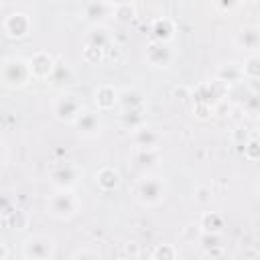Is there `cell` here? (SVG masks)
Segmentation results:
<instances>
[{
  "label": "cell",
  "instance_id": "6da1fadb",
  "mask_svg": "<svg viewBox=\"0 0 260 260\" xmlns=\"http://www.w3.org/2000/svg\"><path fill=\"white\" fill-rule=\"evenodd\" d=\"M79 209H81V201L73 193V189H57L47 199V213L61 221L75 217L79 213Z\"/></svg>",
  "mask_w": 260,
  "mask_h": 260
},
{
  "label": "cell",
  "instance_id": "7a4b0ae2",
  "mask_svg": "<svg viewBox=\"0 0 260 260\" xmlns=\"http://www.w3.org/2000/svg\"><path fill=\"white\" fill-rule=\"evenodd\" d=\"M32 79L28 61L22 57H6L0 61V83L10 89H20Z\"/></svg>",
  "mask_w": 260,
  "mask_h": 260
},
{
  "label": "cell",
  "instance_id": "3957f363",
  "mask_svg": "<svg viewBox=\"0 0 260 260\" xmlns=\"http://www.w3.org/2000/svg\"><path fill=\"white\" fill-rule=\"evenodd\" d=\"M134 197L142 207H156L167 197V183L158 175H146L136 183Z\"/></svg>",
  "mask_w": 260,
  "mask_h": 260
},
{
  "label": "cell",
  "instance_id": "277c9868",
  "mask_svg": "<svg viewBox=\"0 0 260 260\" xmlns=\"http://www.w3.org/2000/svg\"><path fill=\"white\" fill-rule=\"evenodd\" d=\"M57 244L47 234H32L22 242V256L26 260H53Z\"/></svg>",
  "mask_w": 260,
  "mask_h": 260
},
{
  "label": "cell",
  "instance_id": "5b68a950",
  "mask_svg": "<svg viewBox=\"0 0 260 260\" xmlns=\"http://www.w3.org/2000/svg\"><path fill=\"white\" fill-rule=\"evenodd\" d=\"M81 110H83V104H81V100L77 95L63 93L53 104V118L57 122H61V124H73L75 118L81 114Z\"/></svg>",
  "mask_w": 260,
  "mask_h": 260
},
{
  "label": "cell",
  "instance_id": "8992f818",
  "mask_svg": "<svg viewBox=\"0 0 260 260\" xmlns=\"http://www.w3.org/2000/svg\"><path fill=\"white\" fill-rule=\"evenodd\" d=\"M144 61L152 69H167L175 61V51L171 49L169 43H160V41L150 39V43L144 49Z\"/></svg>",
  "mask_w": 260,
  "mask_h": 260
},
{
  "label": "cell",
  "instance_id": "52a82bcc",
  "mask_svg": "<svg viewBox=\"0 0 260 260\" xmlns=\"http://www.w3.org/2000/svg\"><path fill=\"white\" fill-rule=\"evenodd\" d=\"M81 179V169L75 162H61L51 169L49 181L55 189H73Z\"/></svg>",
  "mask_w": 260,
  "mask_h": 260
},
{
  "label": "cell",
  "instance_id": "ba28073f",
  "mask_svg": "<svg viewBox=\"0 0 260 260\" xmlns=\"http://www.w3.org/2000/svg\"><path fill=\"white\" fill-rule=\"evenodd\" d=\"M228 87L225 83H221L219 79H211V81H203L197 85L195 91H191V98L199 104H207V106H215L217 102H221L223 98H228Z\"/></svg>",
  "mask_w": 260,
  "mask_h": 260
},
{
  "label": "cell",
  "instance_id": "9c48e42d",
  "mask_svg": "<svg viewBox=\"0 0 260 260\" xmlns=\"http://www.w3.org/2000/svg\"><path fill=\"white\" fill-rule=\"evenodd\" d=\"M30 28H32V20H30V16L26 12H10L2 20V30L12 41L26 39L30 35Z\"/></svg>",
  "mask_w": 260,
  "mask_h": 260
},
{
  "label": "cell",
  "instance_id": "30bf717a",
  "mask_svg": "<svg viewBox=\"0 0 260 260\" xmlns=\"http://www.w3.org/2000/svg\"><path fill=\"white\" fill-rule=\"evenodd\" d=\"M73 126H75V130H77L79 136H83V138H95V136L102 134L104 120L100 116V110L95 112V110H85L83 108L81 114L75 118Z\"/></svg>",
  "mask_w": 260,
  "mask_h": 260
},
{
  "label": "cell",
  "instance_id": "8fae6325",
  "mask_svg": "<svg viewBox=\"0 0 260 260\" xmlns=\"http://www.w3.org/2000/svg\"><path fill=\"white\" fill-rule=\"evenodd\" d=\"M26 61H28V69H30L32 79H49L53 69H55V65H57L55 57L51 53H47V51H37Z\"/></svg>",
  "mask_w": 260,
  "mask_h": 260
},
{
  "label": "cell",
  "instance_id": "7c38bea8",
  "mask_svg": "<svg viewBox=\"0 0 260 260\" xmlns=\"http://www.w3.org/2000/svg\"><path fill=\"white\" fill-rule=\"evenodd\" d=\"M177 35V24L173 18L169 16H160L154 18L150 24V39L152 41H160V43H171Z\"/></svg>",
  "mask_w": 260,
  "mask_h": 260
},
{
  "label": "cell",
  "instance_id": "4fadbf2b",
  "mask_svg": "<svg viewBox=\"0 0 260 260\" xmlns=\"http://www.w3.org/2000/svg\"><path fill=\"white\" fill-rule=\"evenodd\" d=\"M118 91H120V89H116V87L110 85V83L98 85L95 91H93V104H95V108H98L100 112H108V110H112L114 106H118Z\"/></svg>",
  "mask_w": 260,
  "mask_h": 260
},
{
  "label": "cell",
  "instance_id": "5bb4252c",
  "mask_svg": "<svg viewBox=\"0 0 260 260\" xmlns=\"http://www.w3.org/2000/svg\"><path fill=\"white\" fill-rule=\"evenodd\" d=\"M122 183V177H120V171L116 167H102L98 173H95V185L100 187V191L104 193H110V191H116Z\"/></svg>",
  "mask_w": 260,
  "mask_h": 260
},
{
  "label": "cell",
  "instance_id": "9a60e30c",
  "mask_svg": "<svg viewBox=\"0 0 260 260\" xmlns=\"http://www.w3.org/2000/svg\"><path fill=\"white\" fill-rule=\"evenodd\" d=\"M114 43L110 30L104 26V24H91L89 30L85 32L83 37V45H91V47H98V49H108L110 45Z\"/></svg>",
  "mask_w": 260,
  "mask_h": 260
},
{
  "label": "cell",
  "instance_id": "2e32d148",
  "mask_svg": "<svg viewBox=\"0 0 260 260\" xmlns=\"http://www.w3.org/2000/svg\"><path fill=\"white\" fill-rule=\"evenodd\" d=\"M132 140H134L136 148H156L160 142V134L154 128L142 124L140 128L132 130Z\"/></svg>",
  "mask_w": 260,
  "mask_h": 260
},
{
  "label": "cell",
  "instance_id": "e0dca14e",
  "mask_svg": "<svg viewBox=\"0 0 260 260\" xmlns=\"http://www.w3.org/2000/svg\"><path fill=\"white\" fill-rule=\"evenodd\" d=\"M110 14H112V4L108 0H89L83 6V18L91 20L93 24H100V20H104Z\"/></svg>",
  "mask_w": 260,
  "mask_h": 260
},
{
  "label": "cell",
  "instance_id": "ac0fdd59",
  "mask_svg": "<svg viewBox=\"0 0 260 260\" xmlns=\"http://www.w3.org/2000/svg\"><path fill=\"white\" fill-rule=\"evenodd\" d=\"M118 104L122 106V110H138V108H146V98L140 89L126 87L118 91Z\"/></svg>",
  "mask_w": 260,
  "mask_h": 260
},
{
  "label": "cell",
  "instance_id": "d6986e66",
  "mask_svg": "<svg viewBox=\"0 0 260 260\" xmlns=\"http://www.w3.org/2000/svg\"><path fill=\"white\" fill-rule=\"evenodd\" d=\"M197 225L201 234H221L225 228V219L219 211H203Z\"/></svg>",
  "mask_w": 260,
  "mask_h": 260
},
{
  "label": "cell",
  "instance_id": "ffe728a7",
  "mask_svg": "<svg viewBox=\"0 0 260 260\" xmlns=\"http://www.w3.org/2000/svg\"><path fill=\"white\" fill-rule=\"evenodd\" d=\"M236 45L248 53H256L258 47H260V32L256 26H248V28H242L236 37Z\"/></svg>",
  "mask_w": 260,
  "mask_h": 260
},
{
  "label": "cell",
  "instance_id": "44dd1931",
  "mask_svg": "<svg viewBox=\"0 0 260 260\" xmlns=\"http://www.w3.org/2000/svg\"><path fill=\"white\" fill-rule=\"evenodd\" d=\"M215 79H219V81H221V83H225V85L242 83V79H244L242 65H236V63L219 65V69H217V73H215Z\"/></svg>",
  "mask_w": 260,
  "mask_h": 260
},
{
  "label": "cell",
  "instance_id": "7402d4cb",
  "mask_svg": "<svg viewBox=\"0 0 260 260\" xmlns=\"http://www.w3.org/2000/svg\"><path fill=\"white\" fill-rule=\"evenodd\" d=\"M4 223H6V228H10V230H26L28 228V223H30V217H28V213L26 211H22L20 207H12L10 211H6L4 215Z\"/></svg>",
  "mask_w": 260,
  "mask_h": 260
},
{
  "label": "cell",
  "instance_id": "603a6c76",
  "mask_svg": "<svg viewBox=\"0 0 260 260\" xmlns=\"http://www.w3.org/2000/svg\"><path fill=\"white\" fill-rule=\"evenodd\" d=\"M197 242L203 246L205 254H207V256H211V258H217V256H221V254H223L221 234H201Z\"/></svg>",
  "mask_w": 260,
  "mask_h": 260
},
{
  "label": "cell",
  "instance_id": "cb8c5ba5",
  "mask_svg": "<svg viewBox=\"0 0 260 260\" xmlns=\"http://www.w3.org/2000/svg\"><path fill=\"white\" fill-rule=\"evenodd\" d=\"M144 110H146V108H138V110H122L120 124H122L126 130H130V132L136 130V128H140L142 124H146Z\"/></svg>",
  "mask_w": 260,
  "mask_h": 260
},
{
  "label": "cell",
  "instance_id": "d4e9b609",
  "mask_svg": "<svg viewBox=\"0 0 260 260\" xmlns=\"http://www.w3.org/2000/svg\"><path fill=\"white\" fill-rule=\"evenodd\" d=\"M116 22L120 24H130L136 16V8H134V2H128V4H118V6H112V14H110Z\"/></svg>",
  "mask_w": 260,
  "mask_h": 260
},
{
  "label": "cell",
  "instance_id": "484cf974",
  "mask_svg": "<svg viewBox=\"0 0 260 260\" xmlns=\"http://www.w3.org/2000/svg\"><path fill=\"white\" fill-rule=\"evenodd\" d=\"M242 73L246 79H260V57L256 53H250L242 65Z\"/></svg>",
  "mask_w": 260,
  "mask_h": 260
},
{
  "label": "cell",
  "instance_id": "4316f807",
  "mask_svg": "<svg viewBox=\"0 0 260 260\" xmlns=\"http://www.w3.org/2000/svg\"><path fill=\"white\" fill-rule=\"evenodd\" d=\"M177 256H179V252H177V248L171 246V244H158V246L152 250V254H150L152 260H175Z\"/></svg>",
  "mask_w": 260,
  "mask_h": 260
},
{
  "label": "cell",
  "instance_id": "83f0119b",
  "mask_svg": "<svg viewBox=\"0 0 260 260\" xmlns=\"http://www.w3.org/2000/svg\"><path fill=\"white\" fill-rule=\"evenodd\" d=\"M242 146H244V158H246V160L256 162V160L260 158V144H258L256 136H250Z\"/></svg>",
  "mask_w": 260,
  "mask_h": 260
},
{
  "label": "cell",
  "instance_id": "f1b7e54d",
  "mask_svg": "<svg viewBox=\"0 0 260 260\" xmlns=\"http://www.w3.org/2000/svg\"><path fill=\"white\" fill-rule=\"evenodd\" d=\"M106 59V51L104 49H98V47H91V45H83V61L85 63H102Z\"/></svg>",
  "mask_w": 260,
  "mask_h": 260
},
{
  "label": "cell",
  "instance_id": "f546056e",
  "mask_svg": "<svg viewBox=\"0 0 260 260\" xmlns=\"http://www.w3.org/2000/svg\"><path fill=\"white\" fill-rule=\"evenodd\" d=\"M134 158L140 167H148V165L158 160V152H156V148H138Z\"/></svg>",
  "mask_w": 260,
  "mask_h": 260
},
{
  "label": "cell",
  "instance_id": "4dcf8cb0",
  "mask_svg": "<svg viewBox=\"0 0 260 260\" xmlns=\"http://www.w3.org/2000/svg\"><path fill=\"white\" fill-rule=\"evenodd\" d=\"M195 201L199 203V205H207V203H211V199H213V191H211V187H207V185H199L197 189H195Z\"/></svg>",
  "mask_w": 260,
  "mask_h": 260
},
{
  "label": "cell",
  "instance_id": "1f68e13d",
  "mask_svg": "<svg viewBox=\"0 0 260 260\" xmlns=\"http://www.w3.org/2000/svg\"><path fill=\"white\" fill-rule=\"evenodd\" d=\"M242 108H244V112H246V114L256 116V114H258V110H260V98H258V93H250V95L244 100Z\"/></svg>",
  "mask_w": 260,
  "mask_h": 260
},
{
  "label": "cell",
  "instance_id": "d6a6232c",
  "mask_svg": "<svg viewBox=\"0 0 260 260\" xmlns=\"http://www.w3.org/2000/svg\"><path fill=\"white\" fill-rule=\"evenodd\" d=\"M193 112H195V116H197L199 120H207V118H211V114H213V106H207V104H199V102H195Z\"/></svg>",
  "mask_w": 260,
  "mask_h": 260
},
{
  "label": "cell",
  "instance_id": "836d02e7",
  "mask_svg": "<svg viewBox=\"0 0 260 260\" xmlns=\"http://www.w3.org/2000/svg\"><path fill=\"white\" fill-rule=\"evenodd\" d=\"M181 236H183L185 242H197L199 236H201V230H199V225H185Z\"/></svg>",
  "mask_w": 260,
  "mask_h": 260
},
{
  "label": "cell",
  "instance_id": "e575fe53",
  "mask_svg": "<svg viewBox=\"0 0 260 260\" xmlns=\"http://www.w3.org/2000/svg\"><path fill=\"white\" fill-rule=\"evenodd\" d=\"M12 207H14V199H12V195L6 193V191H0V215H4L6 211H10Z\"/></svg>",
  "mask_w": 260,
  "mask_h": 260
},
{
  "label": "cell",
  "instance_id": "d590c367",
  "mask_svg": "<svg viewBox=\"0 0 260 260\" xmlns=\"http://www.w3.org/2000/svg\"><path fill=\"white\" fill-rule=\"evenodd\" d=\"M248 138H250V132H248L246 128H236V130L232 132V140H234L236 144H240V146H242Z\"/></svg>",
  "mask_w": 260,
  "mask_h": 260
},
{
  "label": "cell",
  "instance_id": "8d00e7d4",
  "mask_svg": "<svg viewBox=\"0 0 260 260\" xmlns=\"http://www.w3.org/2000/svg\"><path fill=\"white\" fill-rule=\"evenodd\" d=\"M122 256H126V258H138V256H140L138 244H134V242H128V244L124 246V252H122Z\"/></svg>",
  "mask_w": 260,
  "mask_h": 260
},
{
  "label": "cell",
  "instance_id": "74e56055",
  "mask_svg": "<svg viewBox=\"0 0 260 260\" xmlns=\"http://www.w3.org/2000/svg\"><path fill=\"white\" fill-rule=\"evenodd\" d=\"M173 95L177 100H187V98H191V89L187 85H177V87H173Z\"/></svg>",
  "mask_w": 260,
  "mask_h": 260
},
{
  "label": "cell",
  "instance_id": "f35d334b",
  "mask_svg": "<svg viewBox=\"0 0 260 260\" xmlns=\"http://www.w3.org/2000/svg\"><path fill=\"white\" fill-rule=\"evenodd\" d=\"M71 258H100V252L98 250H77L71 254Z\"/></svg>",
  "mask_w": 260,
  "mask_h": 260
},
{
  "label": "cell",
  "instance_id": "ab89813d",
  "mask_svg": "<svg viewBox=\"0 0 260 260\" xmlns=\"http://www.w3.org/2000/svg\"><path fill=\"white\" fill-rule=\"evenodd\" d=\"M6 162H8V148L4 142H0V171L6 167Z\"/></svg>",
  "mask_w": 260,
  "mask_h": 260
},
{
  "label": "cell",
  "instance_id": "60d3db41",
  "mask_svg": "<svg viewBox=\"0 0 260 260\" xmlns=\"http://www.w3.org/2000/svg\"><path fill=\"white\" fill-rule=\"evenodd\" d=\"M242 0H217V4L223 8V10H230V8H234L236 4H240Z\"/></svg>",
  "mask_w": 260,
  "mask_h": 260
},
{
  "label": "cell",
  "instance_id": "b9f144b4",
  "mask_svg": "<svg viewBox=\"0 0 260 260\" xmlns=\"http://www.w3.org/2000/svg\"><path fill=\"white\" fill-rule=\"evenodd\" d=\"M8 248H6V244H0V260H6L8 258Z\"/></svg>",
  "mask_w": 260,
  "mask_h": 260
},
{
  "label": "cell",
  "instance_id": "7bdbcfd3",
  "mask_svg": "<svg viewBox=\"0 0 260 260\" xmlns=\"http://www.w3.org/2000/svg\"><path fill=\"white\" fill-rule=\"evenodd\" d=\"M112 6H118V4H128V2H134V0H108Z\"/></svg>",
  "mask_w": 260,
  "mask_h": 260
},
{
  "label": "cell",
  "instance_id": "ee69618b",
  "mask_svg": "<svg viewBox=\"0 0 260 260\" xmlns=\"http://www.w3.org/2000/svg\"><path fill=\"white\" fill-rule=\"evenodd\" d=\"M244 256H252V258H256V256H258V252H256V250H248Z\"/></svg>",
  "mask_w": 260,
  "mask_h": 260
},
{
  "label": "cell",
  "instance_id": "f6af8a7d",
  "mask_svg": "<svg viewBox=\"0 0 260 260\" xmlns=\"http://www.w3.org/2000/svg\"><path fill=\"white\" fill-rule=\"evenodd\" d=\"M0 6H2V0H0Z\"/></svg>",
  "mask_w": 260,
  "mask_h": 260
}]
</instances>
